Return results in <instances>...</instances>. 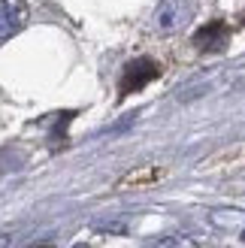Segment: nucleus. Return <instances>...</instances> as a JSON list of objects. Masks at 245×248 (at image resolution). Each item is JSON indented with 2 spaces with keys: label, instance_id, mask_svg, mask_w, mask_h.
Masks as SVG:
<instances>
[{
  "label": "nucleus",
  "instance_id": "5",
  "mask_svg": "<svg viewBox=\"0 0 245 248\" xmlns=\"http://www.w3.org/2000/svg\"><path fill=\"white\" fill-rule=\"evenodd\" d=\"M76 248H88V245H76Z\"/></svg>",
  "mask_w": 245,
  "mask_h": 248
},
{
  "label": "nucleus",
  "instance_id": "3",
  "mask_svg": "<svg viewBox=\"0 0 245 248\" xmlns=\"http://www.w3.org/2000/svg\"><path fill=\"white\" fill-rule=\"evenodd\" d=\"M227 43H230V28L224 21H209L194 33V46L200 52H224Z\"/></svg>",
  "mask_w": 245,
  "mask_h": 248
},
{
  "label": "nucleus",
  "instance_id": "4",
  "mask_svg": "<svg viewBox=\"0 0 245 248\" xmlns=\"http://www.w3.org/2000/svg\"><path fill=\"white\" fill-rule=\"evenodd\" d=\"M28 21V3L24 0H3V16H0V36L9 40L21 24Z\"/></svg>",
  "mask_w": 245,
  "mask_h": 248
},
{
  "label": "nucleus",
  "instance_id": "1",
  "mask_svg": "<svg viewBox=\"0 0 245 248\" xmlns=\"http://www.w3.org/2000/svg\"><path fill=\"white\" fill-rule=\"evenodd\" d=\"M157 76H161V67H157L152 58H137V61H130V64L124 67V73H121L118 94L127 97V94H133V91H142L145 85L154 82Z\"/></svg>",
  "mask_w": 245,
  "mask_h": 248
},
{
  "label": "nucleus",
  "instance_id": "2",
  "mask_svg": "<svg viewBox=\"0 0 245 248\" xmlns=\"http://www.w3.org/2000/svg\"><path fill=\"white\" fill-rule=\"evenodd\" d=\"M194 9H197L194 0H161V6H157V12H154V24L164 33L182 31L194 18Z\"/></svg>",
  "mask_w": 245,
  "mask_h": 248
}]
</instances>
